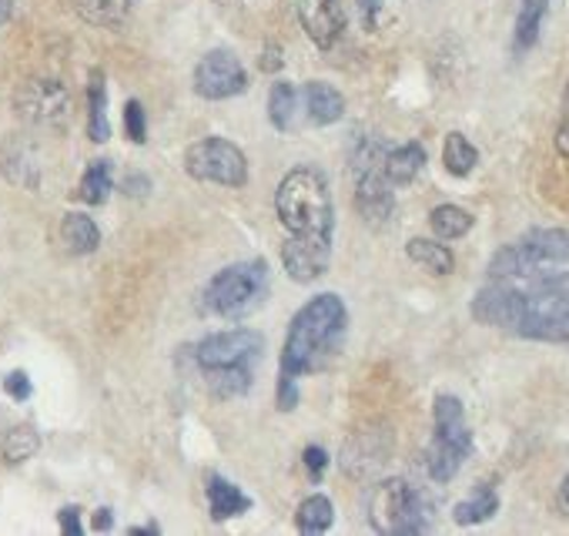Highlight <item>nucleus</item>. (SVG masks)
<instances>
[{"label": "nucleus", "instance_id": "obj_2", "mask_svg": "<svg viewBox=\"0 0 569 536\" xmlns=\"http://www.w3.org/2000/svg\"><path fill=\"white\" fill-rule=\"evenodd\" d=\"M346 326H349V312L336 292L316 296L309 306H302L299 316L292 319L289 339H284L281 376L299 379L326 369V363L336 356V349L346 339Z\"/></svg>", "mask_w": 569, "mask_h": 536}, {"label": "nucleus", "instance_id": "obj_15", "mask_svg": "<svg viewBox=\"0 0 569 536\" xmlns=\"http://www.w3.org/2000/svg\"><path fill=\"white\" fill-rule=\"evenodd\" d=\"M306 111H309L312 125H336L346 111V98L332 85L312 81V85H306Z\"/></svg>", "mask_w": 569, "mask_h": 536}, {"label": "nucleus", "instance_id": "obj_7", "mask_svg": "<svg viewBox=\"0 0 569 536\" xmlns=\"http://www.w3.org/2000/svg\"><path fill=\"white\" fill-rule=\"evenodd\" d=\"M184 171L198 181L241 188L248 181V161L244 151L224 138H201L184 151Z\"/></svg>", "mask_w": 569, "mask_h": 536}, {"label": "nucleus", "instance_id": "obj_37", "mask_svg": "<svg viewBox=\"0 0 569 536\" xmlns=\"http://www.w3.org/2000/svg\"><path fill=\"white\" fill-rule=\"evenodd\" d=\"M14 18V0H0V28Z\"/></svg>", "mask_w": 569, "mask_h": 536}, {"label": "nucleus", "instance_id": "obj_5", "mask_svg": "<svg viewBox=\"0 0 569 536\" xmlns=\"http://www.w3.org/2000/svg\"><path fill=\"white\" fill-rule=\"evenodd\" d=\"M369 519L382 536H419L432 526V503L406 479H386L376 486Z\"/></svg>", "mask_w": 569, "mask_h": 536}, {"label": "nucleus", "instance_id": "obj_11", "mask_svg": "<svg viewBox=\"0 0 569 536\" xmlns=\"http://www.w3.org/2000/svg\"><path fill=\"white\" fill-rule=\"evenodd\" d=\"M332 261V238H316V235H289L281 245V265L289 279L309 286L329 272Z\"/></svg>", "mask_w": 569, "mask_h": 536}, {"label": "nucleus", "instance_id": "obj_9", "mask_svg": "<svg viewBox=\"0 0 569 536\" xmlns=\"http://www.w3.org/2000/svg\"><path fill=\"white\" fill-rule=\"evenodd\" d=\"M244 88H248V75H244L241 61L224 48L204 54L194 68V91L204 101H224V98L241 95Z\"/></svg>", "mask_w": 569, "mask_h": 536}, {"label": "nucleus", "instance_id": "obj_35", "mask_svg": "<svg viewBox=\"0 0 569 536\" xmlns=\"http://www.w3.org/2000/svg\"><path fill=\"white\" fill-rule=\"evenodd\" d=\"M111 526H114L111 509H98V513H94V529H98V533H104V529H111Z\"/></svg>", "mask_w": 569, "mask_h": 536}, {"label": "nucleus", "instance_id": "obj_33", "mask_svg": "<svg viewBox=\"0 0 569 536\" xmlns=\"http://www.w3.org/2000/svg\"><path fill=\"white\" fill-rule=\"evenodd\" d=\"M556 148L569 158V88H566V105H562V125L556 135Z\"/></svg>", "mask_w": 569, "mask_h": 536}, {"label": "nucleus", "instance_id": "obj_18", "mask_svg": "<svg viewBox=\"0 0 569 536\" xmlns=\"http://www.w3.org/2000/svg\"><path fill=\"white\" fill-rule=\"evenodd\" d=\"M88 135L98 145L111 138V128H108V91H104L101 71H94L91 85H88Z\"/></svg>", "mask_w": 569, "mask_h": 536}, {"label": "nucleus", "instance_id": "obj_26", "mask_svg": "<svg viewBox=\"0 0 569 536\" xmlns=\"http://www.w3.org/2000/svg\"><path fill=\"white\" fill-rule=\"evenodd\" d=\"M429 225L432 231L442 238V241H452V238H462L469 228H472V215L459 205H439L432 215H429Z\"/></svg>", "mask_w": 569, "mask_h": 536}, {"label": "nucleus", "instance_id": "obj_28", "mask_svg": "<svg viewBox=\"0 0 569 536\" xmlns=\"http://www.w3.org/2000/svg\"><path fill=\"white\" fill-rule=\"evenodd\" d=\"M38 446H41L38 433L31 426H18V429H11L4 436V446H0V449H4L8 463H24V459H31L38 453Z\"/></svg>", "mask_w": 569, "mask_h": 536}, {"label": "nucleus", "instance_id": "obj_3", "mask_svg": "<svg viewBox=\"0 0 569 536\" xmlns=\"http://www.w3.org/2000/svg\"><path fill=\"white\" fill-rule=\"evenodd\" d=\"M274 211L278 221L289 235H316V238H332L336 231V208H332V191L322 171L316 168H292L281 178L274 191Z\"/></svg>", "mask_w": 569, "mask_h": 536}, {"label": "nucleus", "instance_id": "obj_8", "mask_svg": "<svg viewBox=\"0 0 569 536\" xmlns=\"http://www.w3.org/2000/svg\"><path fill=\"white\" fill-rule=\"evenodd\" d=\"M264 349V339L251 329H228V332H214L208 339L198 343L194 349V363L201 366V373H214V369H251L258 363Z\"/></svg>", "mask_w": 569, "mask_h": 536}, {"label": "nucleus", "instance_id": "obj_4", "mask_svg": "<svg viewBox=\"0 0 569 536\" xmlns=\"http://www.w3.org/2000/svg\"><path fill=\"white\" fill-rule=\"evenodd\" d=\"M268 296V265L261 258H248L238 265H228L208 282L204 289V309L218 319H244L254 309H261Z\"/></svg>", "mask_w": 569, "mask_h": 536}, {"label": "nucleus", "instance_id": "obj_29", "mask_svg": "<svg viewBox=\"0 0 569 536\" xmlns=\"http://www.w3.org/2000/svg\"><path fill=\"white\" fill-rule=\"evenodd\" d=\"M124 128H128V138L134 145H144L148 141V121H144V108L138 101H128V108H124Z\"/></svg>", "mask_w": 569, "mask_h": 536}, {"label": "nucleus", "instance_id": "obj_25", "mask_svg": "<svg viewBox=\"0 0 569 536\" xmlns=\"http://www.w3.org/2000/svg\"><path fill=\"white\" fill-rule=\"evenodd\" d=\"M296 105H299V95L289 81H278L268 95V118L278 131H289L292 121H296Z\"/></svg>", "mask_w": 569, "mask_h": 536}, {"label": "nucleus", "instance_id": "obj_13", "mask_svg": "<svg viewBox=\"0 0 569 536\" xmlns=\"http://www.w3.org/2000/svg\"><path fill=\"white\" fill-rule=\"evenodd\" d=\"M516 245L536 265H566L569 261V231L566 228H532Z\"/></svg>", "mask_w": 569, "mask_h": 536}, {"label": "nucleus", "instance_id": "obj_14", "mask_svg": "<svg viewBox=\"0 0 569 536\" xmlns=\"http://www.w3.org/2000/svg\"><path fill=\"white\" fill-rule=\"evenodd\" d=\"M422 168H426V148H422L419 141L389 148V155H386V178L392 181V188L412 185V181L419 178Z\"/></svg>", "mask_w": 569, "mask_h": 536}, {"label": "nucleus", "instance_id": "obj_31", "mask_svg": "<svg viewBox=\"0 0 569 536\" xmlns=\"http://www.w3.org/2000/svg\"><path fill=\"white\" fill-rule=\"evenodd\" d=\"M4 389L14 396V399H28L31 396V379H28V373H11L8 379H4Z\"/></svg>", "mask_w": 569, "mask_h": 536}, {"label": "nucleus", "instance_id": "obj_10", "mask_svg": "<svg viewBox=\"0 0 569 536\" xmlns=\"http://www.w3.org/2000/svg\"><path fill=\"white\" fill-rule=\"evenodd\" d=\"M18 111L24 121L31 125H64L71 118V95L61 81H51V78H38V81H28L21 91H18Z\"/></svg>", "mask_w": 569, "mask_h": 536}, {"label": "nucleus", "instance_id": "obj_32", "mask_svg": "<svg viewBox=\"0 0 569 536\" xmlns=\"http://www.w3.org/2000/svg\"><path fill=\"white\" fill-rule=\"evenodd\" d=\"M58 519H61V529H64L68 536H81V509H78V506H64V509L58 513Z\"/></svg>", "mask_w": 569, "mask_h": 536}, {"label": "nucleus", "instance_id": "obj_21", "mask_svg": "<svg viewBox=\"0 0 569 536\" xmlns=\"http://www.w3.org/2000/svg\"><path fill=\"white\" fill-rule=\"evenodd\" d=\"M111 181H114L111 161L98 158V161H91V168L84 171V178H81V185H78V198L88 201V205H104V198L111 195Z\"/></svg>", "mask_w": 569, "mask_h": 536}, {"label": "nucleus", "instance_id": "obj_22", "mask_svg": "<svg viewBox=\"0 0 569 536\" xmlns=\"http://www.w3.org/2000/svg\"><path fill=\"white\" fill-rule=\"evenodd\" d=\"M134 8V0H78V11L84 21L91 24H104V28H118Z\"/></svg>", "mask_w": 569, "mask_h": 536}, {"label": "nucleus", "instance_id": "obj_19", "mask_svg": "<svg viewBox=\"0 0 569 536\" xmlns=\"http://www.w3.org/2000/svg\"><path fill=\"white\" fill-rule=\"evenodd\" d=\"M406 251H409V258H412L416 265H426L432 276H449L452 268H456L452 251H449L446 245L432 241V238H412V241L406 245Z\"/></svg>", "mask_w": 569, "mask_h": 536}, {"label": "nucleus", "instance_id": "obj_6", "mask_svg": "<svg viewBox=\"0 0 569 536\" xmlns=\"http://www.w3.org/2000/svg\"><path fill=\"white\" fill-rule=\"evenodd\" d=\"M432 416H436V433L426 453V466L436 483H449L462 469L466 456L472 453V433L466 426V413L456 396H436Z\"/></svg>", "mask_w": 569, "mask_h": 536}, {"label": "nucleus", "instance_id": "obj_1", "mask_svg": "<svg viewBox=\"0 0 569 536\" xmlns=\"http://www.w3.org/2000/svg\"><path fill=\"white\" fill-rule=\"evenodd\" d=\"M472 319L522 339L569 346V286L546 268L529 279H492L476 292Z\"/></svg>", "mask_w": 569, "mask_h": 536}, {"label": "nucleus", "instance_id": "obj_27", "mask_svg": "<svg viewBox=\"0 0 569 536\" xmlns=\"http://www.w3.org/2000/svg\"><path fill=\"white\" fill-rule=\"evenodd\" d=\"M496 509H499L496 489H492V486H479L472 499H466V503H459V506L452 509V516H456L459 526H472V523H482V519L496 516Z\"/></svg>", "mask_w": 569, "mask_h": 536}, {"label": "nucleus", "instance_id": "obj_36", "mask_svg": "<svg viewBox=\"0 0 569 536\" xmlns=\"http://www.w3.org/2000/svg\"><path fill=\"white\" fill-rule=\"evenodd\" d=\"M131 188H134V195H144V191L151 188V181H148V178H141V175H134V178H128V181H124V191H131Z\"/></svg>", "mask_w": 569, "mask_h": 536}, {"label": "nucleus", "instance_id": "obj_34", "mask_svg": "<svg viewBox=\"0 0 569 536\" xmlns=\"http://www.w3.org/2000/svg\"><path fill=\"white\" fill-rule=\"evenodd\" d=\"M356 4H359V14H362L366 28H372L376 18L382 14V0H356Z\"/></svg>", "mask_w": 569, "mask_h": 536}, {"label": "nucleus", "instance_id": "obj_39", "mask_svg": "<svg viewBox=\"0 0 569 536\" xmlns=\"http://www.w3.org/2000/svg\"><path fill=\"white\" fill-rule=\"evenodd\" d=\"M559 493H562V503L569 506V473H566V479H562V489H559Z\"/></svg>", "mask_w": 569, "mask_h": 536}, {"label": "nucleus", "instance_id": "obj_12", "mask_svg": "<svg viewBox=\"0 0 569 536\" xmlns=\"http://www.w3.org/2000/svg\"><path fill=\"white\" fill-rule=\"evenodd\" d=\"M299 21L309 41L329 51L346 34V0H299Z\"/></svg>", "mask_w": 569, "mask_h": 536}, {"label": "nucleus", "instance_id": "obj_24", "mask_svg": "<svg viewBox=\"0 0 569 536\" xmlns=\"http://www.w3.org/2000/svg\"><path fill=\"white\" fill-rule=\"evenodd\" d=\"M332 519H336L332 499L322 496V493L302 499V506H299V513H296V526H299L302 533H326V529L332 526Z\"/></svg>", "mask_w": 569, "mask_h": 536}, {"label": "nucleus", "instance_id": "obj_17", "mask_svg": "<svg viewBox=\"0 0 569 536\" xmlns=\"http://www.w3.org/2000/svg\"><path fill=\"white\" fill-rule=\"evenodd\" d=\"M546 11H549V0H522V4H519L516 34H512V51H516V54H526V51L539 41Z\"/></svg>", "mask_w": 569, "mask_h": 536}, {"label": "nucleus", "instance_id": "obj_16", "mask_svg": "<svg viewBox=\"0 0 569 536\" xmlns=\"http://www.w3.org/2000/svg\"><path fill=\"white\" fill-rule=\"evenodd\" d=\"M208 506H211V516L214 519H231V516H241L251 509V499L234 486L228 483L224 476H208Z\"/></svg>", "mask_w": 569, "mask_h": 536}, {"label": "nucleus", "instance_id": "obj_30", "mask_svg": "<svg viewBox=\"0 0 569 536\" xmlns=\"http://www.w3.org/2000/svg\"><path fill=\"white\" fill-rule=\"evenodd\" d=\"M302 459H306V469H309V476H312V479H319V476L326 473V466H329V456H326V449H322V446H309Z\"/></svg>", "mask_w": 569, "mask_h": 536}, {"label": "nucleus", "instance_id": "obj_38", "mask_svg": "<svg viewBox=\"0 0 569 536\" xmlns=\"http://www.w3.org/2000/svg\"><path fill=\"white\" fill-rule=\"evenodd\" d=\"M131 533H134V536H158L161 529H158V526H138V529H131Z\"/></svg>", "mask_w": 569, "mask_h": 536}, {"label": "nucleus", "instance_id": "obj_23", "mask_svg": "<svg viewBox=\"0 0 569 536\" xmlns=\"http://www.w3.org/2000/svg\"><path fill=\"white\" fill-rule=\"evenodd\" d=\"M442 161H446V168L456 175V178H466L476 165H479V151H476V145L466 138V135H459V131H452L449 138H446V148H442Z\"/></svg>", "mask_w": 569, "mask_h": 536}, {"label": "nucleus", "instance_id": "obj_20", "mask_svg": "<svg viewBox=\"0 0 569 536\" xmlns=\"http://www.w3.org/2000/svg\"><path fill=\"white\" fill-rule=\"evenodd\" d=\"M61 238H64V245H68L71 251H78V255H88V251H94V248L101 245L98 225H94L88 215H78V211L64 215V221H61Z\"/></svg>", "mask_w": 569, "mask_h": 536}]
</instances>
